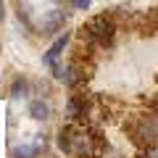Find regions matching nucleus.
Masks as SVG:
<instances>
[{
	"label": "nucleus",
	"instance_id": "obj_1",
	"mask_svg": "<svg viewBox=\"0 0 158 158\" xmlns=\"http://www.w3.org/2000/svg\"><path fill=\"white\" fill-rule=\"evenodd\" d=\"M116 19L111 13H100V16H92L85 27L79 29V42L87 50H95V48H111L116 42Z\"/></svg>",
	"mask_w": 158,
	"mask_h": 158
},
{
	"label": "nucleus",
	"instance_id": "obj_2",
	"mask_svg": "<svg viewBox=\"0 0 158 158\" xmlns=\"http://www.w3.org/2000/svg\"><path fill=\"white\" fill-rule=\"evenodd\" d=\"M127 132H129L132 142L137 148H156L158 145V116L156 113H137V116L129 118L127 124Z\"/></svg>",
	"mask_w": 158,
	"mask_h": 158
},
{
	"label": "nucleus",
	"instance_id": "obj_3",
	"mask_svg": "<svg viewBox=\"0 0 158 158\" xmlns=\"http://www.w3.org/2000/svg\"><path fill=\"white\" fill-rule=\"evenodd\" d=\"M92 113V100L90 95H85V92H74V95H69L66 100V116L71 124H85L87 118H90Z\"/></svg>",
	"mask_w": 158,
	"mask_h": 158
},
{
	"label": "nucleus",
	"instance_id": "obj_4",
	"mask_svg": "<svg viewBox=\"0 0 158 158\" xmlns=\"http://www.w3.org/2000/svg\"><path fill=\"white\" fill-rule=\"evenodd\" d=\"M77 137H79V124H71L69 121L66 127H61L58 129V148H61V153H66V156H74L77 153Z\"/></svg>",
	"mask_w": 158,
	"mask_h": 158
},
{
	"label": "nucleus",
	"instance_id": "obj_5",
	"mask_svg": "<svg viewBox=\"0 0 158 158\" xmlns=\"http://www.w3.org/2000/svg\"><path fill=\"white\" fill-rule=\"evenodd\" d=\"M63 24H66V11H63V8H53V11H48V16L42 19V34L63 32Z\"/></svg>",
	"mask_w": 158,
	"mask_h": 158
},
{
	"label": "nucleus",
	"instance_id": "obj_6",
	"mask_svg": "<svg viewBox=\"0 0 158 158\" xmlns=\"http://www.w3.org/2000/svg\"><path fill=\"white\" fill-rule=\"evenodd\" d=\"M69 40H71V34H69V32H61V34L56 37V42H53V45L48 48V53L42 56V63H45V66H50V63H56L58 58L63 56V50L69 48Z\"/></svg>",
	"mask_w": 158,
	"mask_h": 158
},
{
	"label": "nucleus",
	"instance_id": "obj_7",
	"mask_svg": "<svg viewBox=\"0 0 158 158\" xmlns=\"http://www.w3.org/2000/svg\"><path fill=\"white\" fill-rule=\"evenodd\" d=\"M45 137L42 140H37L34 145H21V148H16L13 150V158H37V156H42L45 153Z\"/></svg>",
	"mask_w": 158,
	"mask_h": 158
},
{
	"label": "nucleus",
	"instance_id": "obj_8",
	"mask_svg": "<svg viewBox=\"0 0 158 158\" xmlns=\"http://www.w3.org/2000/svg\"><path fill=\"white\" fill-rule=\"evenodd\" d=\"M29 116L37 118V121H48V118H50V106H48L42 98H37V100H29Z\"/></svg>",
	"mask_w": 158,
	"mask_h": 158
},
{
	"label": "nucleus",
	"instance_id": "obj_9",
	"mask_svg": "<svg viewBox=\"0 0 158 158\" xmlns=\"http://www.w3.org/2000/svg\"><path fill=\"white\" fill-rule=\"evenodd\" d=\"M29 90H32L29 79H27V77H16V79H13V85H11V98H13V100H19V98H27Z\"/></svg>",
	"mask_w": 158,
	"mask_h": 158
},
{
	"label": "nucleus",
	"instance_id": "obj_10",
	"mask_svg": "<svg viewBox=\"0 0 158 158\" xmlns=\"http://www.w3.org/2000/svg\"><path fill=\"white\" fill-rule=\"evenodd\" d=\"M90 3H92V0H71V8H74V11H87Z\"/></svg>",
	"mask_w": 158,
	"mask_h": 158
},
{
	"label": "nucleus",
	"instance_id": "obj_11",
	"mask_svg": "<svg viewBox=\"0 0 158 158\" xmlns=\"http://www.w3.org/2000/svg\"><path fill=\"white\" fill-rule=\"evenodd\" d=\"M148 108H150V113H156V116H158V95H153V98H150Z\"/></svg>",
	"mask_w": 158,
	"mask_h": 158
},
{
	"label": "nucleus",
	"instance_id": "obj_12",
	"mask_svg": "<svg viewBox=\"0 0 158 158\" xmlns=\"http://www.w3.org/2000/svg\"><path fill=\"white\" fill-rule=\"evenodd\" d=\"M3 19H6V3L0 0V24H3Z\"/></svg>",
	"mask_w": 158,
	"mask_h": 158
}]
</instances>
